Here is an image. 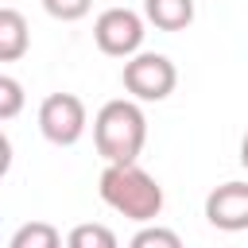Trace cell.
<instances>
[{"label":"cell","mask_w":248,"mask_h":248,"mask_svg":"<svg viewBox=\"0 0 248 248\" xmlns=\"http://www.w3.org/2000/svg\"><path fill=\"white\" fill-rule=\"evenodd\" d=\"M97 194L108 209L136 225H151L163 213V186L140 163H108L97 178Z\"/></svg>","instance_id":"1"},{"label":"cell","mask_w":248,"mask_h":248,"mask_svg":"<svg viewBox=\"0 0 248 248\" xmlns=\"http://www.w3.org/2000/svg\"><path fill=\"white\" fill-rule=\"evenodd\" d=\"M93 143H97V155L108 163H136L143 143H147V116L136 101L128 97H116V101H105L93 116Z\"/></svg>","instance_id":"2"},{"label":"cell","mask_w":248,"mask_h":248,"mask_svg":"<svg viewBox=\"0 0 248 248\" xmlns=\"http://www.w3.org/2000/svg\"><path fill=\"white\" fill-rule=\"evenodd\" d=\"M120 81L124 89L132 93L128 101H167L178 85V70L167 54H155V50H136L132 58H124V70H120Z\"/></svg>","instance_id":"3"},{"label":"cell","mask_w":248,"mask_h":248,"mask_svg":"<svg viewBox=\"0 0 248 248\" xmlns=\"http://www.w3.org/2000/svg\"><path fill=\"white\" fill-rule=\"evenodd\" d=\"M143 35H147L143 16L132 12V8H120V4L105 8V12L93 19V43H97V50L108 54V58H132V54L143 46Z\"/></svg>","instance_id":"4"},{"label":"cell","mask_w":248,"mask_h":248,"mask_svg":"<svg viewBox=\"0 0 248 248\" xmlns=\"http://www.w3.org/2000/svg\"><path fill=\"white\" fill-rule=\"evenodd\" d=\"M85 124H89V112H85V101L78 93H50V97H43V105H39V132L54 147H74L85 136Z\"/></svg>","instance_id":"5"},{"label":"cell","mask_w":248,"mask_h":248,"mask_svg":"<svg viewBox=\"0 0 248 248\" xmlns=\"http://www.w3.org/2000/svg\"><path fill=\"white\" fill-rule=\"evenodd\" d=\"M205 221L221 232H244L248 229V182L232 178L209 190L205 198Z\"/></svg>","instance_id":"6"},{"label":"cell","mask_w":248,"mask_h":248,"mask_svg":"<svg viewBox=\"0 0 248 248\" xmlns=\"http://www.w3.org/2000/svg\"><path fill=\"white\" fill-rule=\"evenodd\" d=\"M31 50V27L19 8H0V62H19Z\"/></svg>","instance_id":"7"},{"label":"cell","mask_w":248,"mask_h":248,"mask_svg":"<svg viewBox=\"0 0 248 248\" xmlns=\"http://www.w3.org/2000/svg\"><path fill=\"white\" fill-rule=\"evenodd\" d=\"M143 19L159 31H186L194 23V0H143Z\"/></svg>","instance_id":"8"},{"label":"cell","mask_w":248,"mask_h":248,"mask_svg":"<svg viewBox=\"0 0 248 248\" xmlns=\"http://www.w3.org/2000/svg\"><path fill=\"white\" fill-rule=\"evenodd\" d=\"M8 248H62V232L50 221H23L12 232Z\"/></svg>","instance_id":"9"},{"label":"cell","mask_w":248,"mask_h":248,"mask_svg":"<svg viewBox=\"0 0 248 248\" xmlns=\"http://www.w3.org/2000/svg\"><path fill=\"white\" fill-rule=\"evenodd\" d=\"M66 248H120L116 232L101 221H81L66 232Z\"/></svg>","instance_id":"10"},{"label":"cell","mask_w":248,"mask_h":248,"mask_svg":"<svg viewBox=\"0 0 248 248\" xmlns=\"http://www.w3.org/2000/svg\"><path fill=\"white\" fill-rule=\"evenodd\" d=\"M128 248H182V236L167 225H140V232L128 240Z\"/></svg>","instance_id":"11"},{"label":"cell","mask_w":248,"mask_h":248,"mask_svg":"<svg viewBox=\"0 0 248 248\" xmlns=\"http://www.w3.org/2000/svg\"><path fill=\"white\" fill-rule=\"evenodd\" d=\"M23 105H27V93H23V85H19L12 74H0V120H12V116H19V112H23Z\"/></svg>","instance_id":"12"},{"label":"cell","mask_w":248,"mask_h":248,"mask_svg":"<svg viewBox=\"0 0 248 248\" xmlns=\"http://www.w3.org/2000/svg\"><path fill=\"white\" fill-rule=\"evenodd\" d=\"M46 16L50 19H62V23H74V19H85L93 0H43Z\"/></svg>","instance_id":"13"},{"label":"cell","mask_w":248,"mask_h":248,"mask_svg":"<svg viewBox=\"0 0 248 248\" xmlns=\"http://www.w3.org/2000/svg\"><path fill=\"white\" fill-rule=\"evenodd\" d=\"M8 170H12V140L0 132V178H4Z\"/></svg>","instance_id":"14"}]
</instances>
